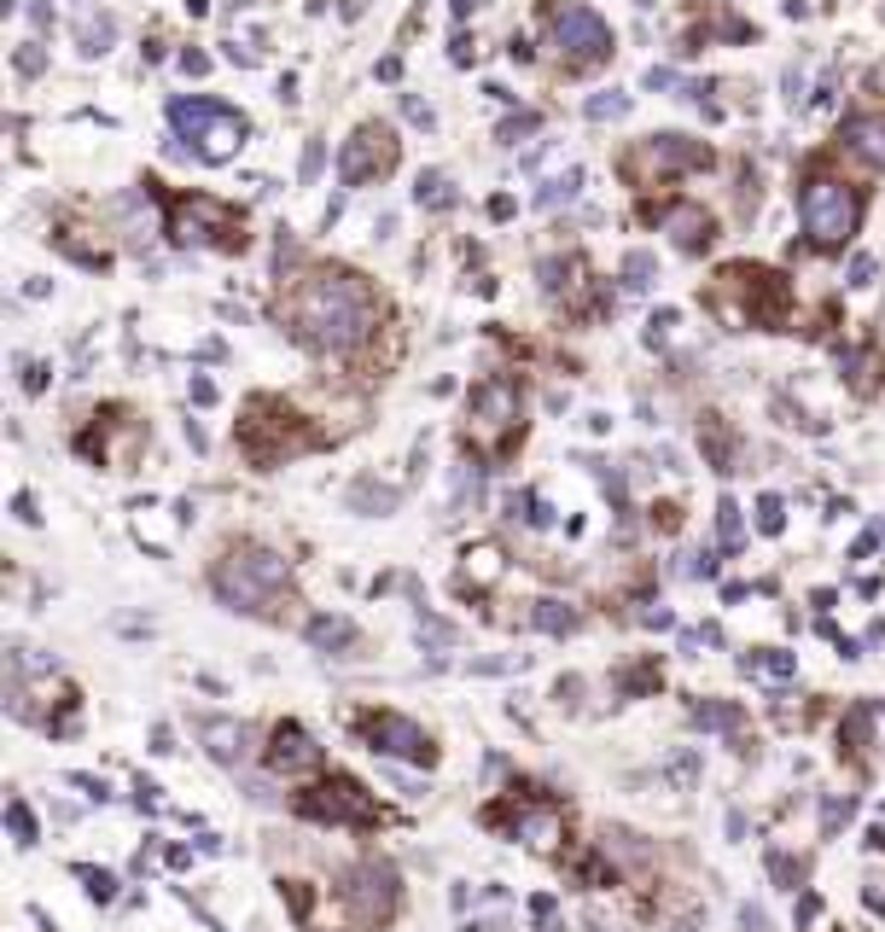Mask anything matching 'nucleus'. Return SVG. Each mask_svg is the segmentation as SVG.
Wrapping results in <instances>:
<instances>
[{
  "label": "nucleus",
  "mask_w": 885,
  "mask_h": 932,
  "mask_svg": "<svg viewBox=\"0 0 885 932\" xmlns=\"http://www.w3.org/2000/svg\"><path fill=\"white\" fill-rule=\"evenodd\" d=\"M478 58V47H472V35H455V65H472Z\"/></svg>",
  "instance_id": "nucleus-53"
},
{
  "label": "nucleus",
  "mask_w": 885,
  "mask_h": 932,
  "mask_svg": "<svg viewBox=\"0 0 885 932\" xmlns=\"http://www.w3.org/2000/svg\"><path fill=\"white\" fill-rule=\"evenodd\" d=\"M711 164V147L705 140H688V134H652L641 140L629 158H624V175L635 187H652V181H670V175H688V170H705Z\"/></svg>",
  "instance_id": "nucleus-9"
},
{
  "label": "nucleus",
  "mask_w": 885,
  "mask_h": 932,
  "mask_svg": "<svg viewBox=\"0 0 885 932\" xmlns=\"http://www.w3.org/2000/svg\"><path fill=\"white\" fill-rule=\"evenodd\" d=\"M187 391H193V402H198V409H211V402H216V384L204 379V373H198V379L187 384Z\"/></svg>",
  "instance_id": "nucleus-45"
},
{
  "label": "nucleus",
  "mask_w": 885,
  "mask_h": 932,
  "mask_svg": "<svg viewBox=\"0 0 885 932\" xmlns=\"http://www.w3.org/2000/svg\"><path fill=\"white\" fill-rule=\"evenodd\" d=\"M553 47H560L565 71H594L612 58V30L601 12L589 7H560L553 12Z\"/></svg>",
  "instance_id": "nucleus-11"
},
{
  "label": "nucleus",
  "mask_w": 885,
  "mask_h": 932,
  "mask_svg": "<svg viewBox=\"0 0 885 932\" xmlns=\"http://www.w3.org/2000/svg\"><path fill=\"white\" fill-rule=\"evenodd\" d=\"M699 437H705L716 473H734V437H728V425L716 420V414H705V420H699Z\"/></svg>",
  "instance_id": "nucleus-24"
},
{
  "label": "nucleus",
  "mask_w": 885,
  "mask_h": 932,
  "mask_svg": "<svg viewBox=\"0 0 885 932\" xmlns=\"http://www.w3.org/2000/svg\"><path fill=\"white\" fill-rule=\"evenodd\" d=\"M716 531H723V549H740V537H746V531H740V508L728 496L716 501Z\"/></svg>",
  "instance_id": "nucleus-34"
},
{
  "label": "nucleus",
  "mask_w": 885,
  "mask_h": 932,
  "mask_svg": "<svg viewBox=\"0 0 885 932\" xmlns=\"http://www.w3.org/2000/svg\"><path fill=\"white\" fill-rule=\"evenodd\" d=\"M740 926H746V932H769V921H764V909H740Z\"/></svg>",
  "instance_id": "nucleus-47"
},
{
  "label": "nucleus",
  "mask_w": 885,
  "mask_h": 932,
  "mask_svg": "<svg viewBox=\"0 0 885 932\" xmlns=\"http://www.w3.org/2000/svg\"><path fill=\"white\" fill-rule=\"evenodd\" d=\"M76 42H82V53H88V58L111 53V42H117V18H111V12H88V18L76 24Z\"/></svg>",
  "instance_id": "nucleus-21"
},
{
  "label": "nucleus",
  "mask_w": 885,
  "mask_h": 932,
  "mask_svg": "<svg viewBox=\"0 0 885 932\" xmlns=\"http://www.w3.org/2000/svg\"><path fill=\"white\" fill-rule=\"evenodd\" d=\"M647 88H676V71H665V65H652V71H647Z\"/></svg>",
  "instance_id": "nucleus-51"
},
{
  "label": "nucleus",
  "mask_w": 885,
  "mask_h": 932,
  "mask_svg": "<svg viewBox=\"0 0 885 932\" xmlns=\"http://www.w3.org/2000/svg\"><path fill=\"white\" fill-rule=\"evenodd\" d=\"M298 810H303V816H315V822H344V827H374V822H379V804L367 799L349 776L315 781V787L298 799Z\"/></svg>",
  "instance_id": "nucleus-13"
},
{
  "label": "nucleus",
  "mask_w": 885,
  "mask_h": 932,
  "mask_svg": "<svg viewBox=\"0 0 885 932\" xmlns=\"http://www.w3.org/2000/svg\"><path fill=\"white\" fill-rule=\"evenodd\" d=\"M152 193H158V181H152ZM163 234H170L175 246H187V251H204V246L211 251H245L239 210L211 198V193H170L163 198Z\"/></svg>",
  "instance_id": "nucleus-4"
},
{
  "label": "nucleus",
  "mask_w": 885,
  "mask_h": 932,
  "mask_svg": "<svg viewBox=\"0 0 885 932\" xmlns=\"http://www.w3.org/2000/svg\"><path fill=\"white\" fill-rule=\"evenodd\" d=\"M624 274H629V292H647V286H652V257L635 251V257L624 262Z\"/></svg>",
  "instance_id": "nucleus-37"
},
{
  "label": "nucleus",
  "mask_w": 885,
  "mask_h": 932,
  "mask_svg": "<svg viewBox=\"0 0 885 932\" xmlns=\"http://www.w3.org/2000/svg\"><path fill=\"white\" fill-rule=\"evenodd\" d=\"M338 898H344V909H349V921H356V926H385L390 915H397V903H402L397 868H390V863L349 868L344 886H338Z\"/></svg>",
  "instance_id": "nucleus-10"
},
{
  "label": "nucleus",
  "mask_w": 885,
  "mask_h": 932,
  "mask_svg": "<svg viewBox=\"0 0 885 932\" xmlns=\"http://www.w3.org/2000/svg\"><path fill=\"white\" fill-rule=\"evenodd\" d=\"M170 129H175V140H187L193 158H204V164H228V158H239L245 134H251V123H245L234 106L204 99V94L175 99V106H170Z\"/></svg>",
  "instance_id": "nucleus-5"
},
{
  "label": "nucleus",
  "mask_w": 885,
  "mask_h": 932,
  "mask_svg": "<svg viewBox=\"0 0 885 932\" xmlns=\"http://www.w3.org/2000/svg\"><path fill=\"white\" fill-rule=\"evenodd\" d=\"M658 682V664H635V671L624 676V687H629V694H641V687H652Z\"/></svg>",
  "instance_id": "nucleus-42"
},
{
  "label": "nucleus",
  "mask_w": 885,
  "mask_h": 932,
  "mask_svg": "<svg viewBox=\"0 0 885 932\" xmlns=\"http://www.w3.org/2000/svg\"><path fill=\"white\" fill-rule=\"evenodd\" d=\"M239 443H245V455H251L257 466H280L285 455H303V449H315V432L285 409V402H274V397H257L251 402V414L239 420Z\"/></svg>",
  "instance_id": "nucleus-7"
},
{
  "label": "nucleus",
  "mask_w": 885,
  "mask_h": 932,
  "mask_svg": "<svg viewBox=\"0 0 885 932\" xmlns=\"http://www.w3.org/2000/svg\"><path fill=\"white\" fill-rule=\"evenodd\" d=\"M420 636H431V641H455V624H443V618L420 613Z\"/></svg>",
  "instance_id": "nucleus-41"
},
{
  "label": "nucleus",
  "mask_w": 885,
  "mask_h": 932,
  "mask_svg": "<svg viewBox=\"0 0 885 932\" xmlns=\"http://www.w3.org/2000/svg\"><path fill=\"white\" fill-rule=\"evenodd\" d=\"M269 769H274V776H285V781L315 776V769H321V746L309 740L298 723H280L274 735H269Z\"/></svg>",
  "instance_id": "nucleus-16"
},
{
  "label": "nucleus",
  "mask_w": 885,
  "mask_h": 932,
  "mask_svg": "<svg viewBox=\"0 0 885 932\" xmlns=\"http://www.w3.org/2000/svg\"><path fill=\"white\" fill-rule=\"evenodd\" d=\"M361 728H367V740H374V752L397 758V763H431V758H438V746H431L425 728L408 723V717H397V712L361 717Z\"/></svg>",
  "instance_id": "nucleus-14"
},
{
  "label": "nucleus",
  "mask_w": 885,
  "mask_h": 932,
  "mask_svg": "<svg viewBox=\"0 0 885 932\" xmlns=\"http://www.w3.org/2000/svg\"><path fill=\"white\" fill-rule=\"evenodd\" d=\"M181 71H187V76H204V71H211V58H204V53H181Z\"/></svg>",
  "instance_id": "nucleus-49"
},
{
  "label": "nucleus",
  "mask_w": 885,
  "mask_h": 932,
  "mask_svg": "<svg viewBox=\"0 0 885 932\" xmlns=\"http://www.w3.org/2000/svg\"><path fill=\"white\" fill-rule=\"evenodd\" d=\"M211 589L222 595V606H234V613L269 618V613H280L285 589H292V565L269 549H234V554H222V565L211 572Z\"/></svg>",
  "instance_id": "nucleus-3"
},
{
  "label": "nucleus",
  "mask_w": 885,
  "mask_h": 932,
  "mask_svg": "<svg viewBox=\"0 0 885 932\" xmlns=\"http://www.w3.org/2000/svg\"><path fill=\"white\" fill-rule=\"evenodd\" d=\"M798 216H805V234L816 251H839L862 228V193L839 175H810L798 187Z\"/></svg>",
  "instance_id": "nucleus-6"
},
{
  "label": "nucleus",
  "mask_w": 885,
  "mask_h": 932,
  "mask_svg": "<svg viewBox=\"0 0 885 932\" xmlns=\"http://www.w3.org/2000/svg\"><path fill=\"white\" fill-rule=\"evenodd\" d=\"M530 915H537V921H548V915H553V898H548V891H542V898H530Z\"/></svg>",
  "instance_id": "nucleus-56"
},
{
  "label": "nucleus",
  "mask_w": 885,
  "mask_h": 932,
  "mask_svg": "<svg viewBox=\"0 0 885 932\" xmlns=\"http://www.w3.org/2000/svg\"><path fill=\"white\" fill-rule=\"evenodd\" d=\"M583 111H589V123H617V117H629V94L606 88V94H594Z\"/></svg>",
  "instance_id": "nucleus-29"
},
{
  "label": "nucleus",
  "mask_w": 885,
  "mask_h": 932,
  "mask_svg": "<svg viewBox=\"0 0 885 932\" xmlns=\"http://www.w3.org/2000/svg\"><path fill=\"white\" fill-rule=\"evenodd\" d=\"M868 280H874V257H856L851 262V286H868Z\"/></svg>",
  "instance_id": "nucleus-46"
},
{
  "label": "nucleus",
  "mask_w": 885,
  "mask_h": 932,
  "mask_svg": "<svg viewBox=\"0 0 885 932\" xmlns=\"http://www.w3.org/2000/svg\"><path fill=\"white\" fill-rule=\"evenodd\" d=\"M18 71H24V76H41V71H47V53H41L35 42L18 47Z\"/></svg>",
  "instance_id": "nucleus-40"
},
{
  "label": "nucleus",
  "mask_w": 885,
  "mask_h": 932,
  "mask_svg": "<svg viewBox=\"0 0 885 932\" xmlns=\"http://www.w3.org/2000/svg\"><path fill=\"white\" fill-rule=\"evenodd\" d=\"M198 740H204V752H211L216 763H245V723H234V717H204V723H198Z\"/></svg>",
  "instance_id": "nucleus-18"
},
{
  "label": "nucleus",
  "mask_w": 885,
  "mask_h": 932,
  "mask_svg": "<svg viewBox=\"0 0 885 932\" xmlns=\"http://www.w3.org/2000/svg\"><path fill=\"white\" fill-rule=\"evenodd\" d=\"M53 246L65 251V257H76L82 269H106V262H111V251H106V246H82V239H76L71 228H65V234H53Z\"/></svg>",
  "instance_id": "nucleus-28"
},
{
  "label": "nucleus",
  "mask_w": 885,
  "mask_h": 932,
  "mask_svg": "<svg viewBox=\"0 0 885 932\" xmlns=\"http://www.w3.org/2000/svg\"><path fill=\"white\" fill-rule=\"evenodd\" d=\"M321 175V140H309L303 147V181H315Z\"/></svg>",
  "instance_id": "nucleus-44"
},
{
  "label": "nucleus",
  "mask_w": 885,
  "mask_h": 932,
  "mask_svg": "<svg viewBox=\"0 0 885 932\" xmlns=\"http://www.w3.org/2000/svg\"><path fill=\"white\" fill-rule=\"evenodd\" d=\"M665 776H670V781H693V776H699V758H693V752H676V758L665 763Z\"/></svg>",
  "instance_id": "nucleus-39"
},
{
  "label": "nucleus",
  "mask_w": 885,
  "mask_h": 932,
  "mask_svg": "<svg viewBox=\"0 0 885 932\" xmlns=\"http://www.w3.org/2000/svg\"><path fill=\"white\" fill-rule=\"evenodd\" d=\"M390 170H397V134L385 123H361L338 147V181L344 187H367V181H379Z\"/></svg>",
  "instance_id": "nucleus-12"
},
{
  "label": "nucleus",
  "mask_w": 885,
  "mask_h": 932,
  "mask_svg": "<svg viewBox=\"0 0 885 932\" xmlns=\"http://www.w3.org/2000/svg\"><path fill=\"white\" fill-rule=\"evenodd\" d=\"M845 368H851V384H856L862 397H868L874 384H879V356H874V350H862V356H845Z\"/></svg>",
  "instance_id": "nucleus-30"
},
{
  "label": "nucleus",
  "mask_w": 885,
  "mask_h": 932,
  "mask_svg": "<svg viewBox=\"0 0 885 932\" xmlns=\"http://www.w3.org/2000/svg\"><path fill=\"white\" fill-rule=\"evenodd\" d=\"M402 111H408V123H425V129H431V106H420V99H402Z\"/></svg>",
  "instance_id": "nucleus-48"
},
{
  "label": "nucleus",
  "mask_w": 885,
  "mask_h": 932,
  "mask_svg": "<svg viewBox=\"0 0 885 932\" xmlns=\"http://www.w3.org/2000/svg\"><path fill=\"white\" fill-rule=\"evenodd\" d=\"M507 572V560L496 542H478V549H466V565H461V589H489Z\"/></svg>",
  "instance_id": "nucleus-19"
},
{
  "label": "nucleus",
  "mask_w": 885,
  "mask_h": 932,
  "mask_svg": "<svg viewBox=\"0 0 885 932\" xmlns=\"http://www.w3.org/2000/svg\"><path fill=\"white\" fill-rule=\"evenodd\" d=\"M285 321H292L298 344L321 356H344L374 338V327L385 321V303L356 269H315L285 297Z\"/></svg>",
  "instance_id": "nucleus-1"
},
{
  "label": "nucleus",
  "mask_w": 885,
  "mask_h": 932,
  "mask_svg": "<svg viewBox=\"0 0 885 932\" xmlns=\"http://www.w3.org/2000/svg\"><path fill=\"white\" fill-rule=\"evenodd\" d=\"M769 875H775L780 886H798V875H805V868H798L792 857H780V850H769Z\"/></svg>",
  "instance_id": "nucleus-38"
},
{
  "label": "nucleus",
  "mask_w": 885,
  "mask_h": 932,
  "mask_svg": "<svg viewBox=\"0 0 885 932\" xmlns=\"http://www.w3.org/2000/svg\"><path fill=\"white\" fill-rule=\"evenodd\" d=\"M309 641H315L321 653H333V647H349V641H356V624H349V618H333V613H326V618H309Z\"/></svg>",
  "instance_id": "nucleus-26"
},
{
  "label": "nucleus",
  "mask_w": 885,
  "mask_h": 932,
  "mask_svg": "<svg viewBox=\"0 0 885 932\" xmlns=\"http://www.w3.org/2000/svg\"><path fill=\"white\" fill-rule=\"evenodd\" d=\"M578 187H583V170H565L560 181H548L542 187V205L553 210V205H571V198H578Z\"/></svg>",
  "instance_id": "nucleus-31"
},
{
  "label": "nucleus",
  "mask_w": 885,
  "mask_h": 932,
  "mask_svg": "<svg viewBox=\"0 0 885 932\" xmlns=\"http://www.w3.org/2000/svg\"><path fill=\"white\" fill-rule=\"evenodd\" d=\"M711 310L716 321H728V327H769L780 333V321H787V303H792V286L780 280L775 269H752V262H728L723 274H716L711 286Z\"/></svg>",
  "instance_id": "nucleus-2"
},
{
  "label": "nucleus",
  "mask_w": 885,
  "mask_h": 932,
  "mask_svg": "<svg viewBox=\"0 0 885 932\" xmlns=\"http://www.w3.org/2000/svg\"><path fill=\"white\" fill-rule=\"evenodd\" d=\"M740 671H746V676H764V682H792L798 659L780 653V647H757V653H740Z\"/></svg>",
  "instance_id": "nucleus-20"
},
{
  "label": "nucleus",
  "mask_w": 885,
  "mask_h": 932,
  "mask_svg": "<svg viewBox=\"0 0 885 932\" xmlns=\"http://www.w3.org/2000/svg\"><path fill=\"white\" fill-rule=\"evenodd\" d=\"M780 524H787V508H780V496H757V531H764V537H780Z\"/></svg>",
  "instance_id": "nucleus-33"
},
{
  "label": "nucleus",
  "mask_w": 885,
  "mask_h": 932,
  "mask_svg": "<svg viewBox=\"0 0 885 932\" xmlns=\"http://www.w3.org/2000/svg\"><path fill=\"white\" fill-rule=\"evenodd\" d=\"M12 513H18V519H24V524H35V519H41V513H35V501H30V496H18V501H12Z\"/></svg>",
  "instance_id": "nucleus-54"
},
{
  "label": "nucleus",
  "mask_w": 885,
  "mask_h": 932,
  "mask_svg": "<svg viewBox=\"0 0 885 932\" xmlns=\"http://www.w3.org/2000/svg\"><path fill=\"white\" fill-rule=\"evenodd\" d=\"M845 816H851V799H833V804H828V834H833V827L845 822Z\"/></svg>",
  "instance_id": "nucleus-52"
},
{
  "label": "nucleus",
  "mask_w": 885,
  "mask_h": 932,
  "mask_svg": "<svg viewBox=\"0 0 885 932\" xmlns=\"http://www.w3.org/2000/svg\"><path fill=\"white\" fill-rule=\"evenodd\" d=\"M658 228H665L682 251H705L711 239H716V221H711V210L705 205H693V198H670V205H652L647 210Z\"/></svg>",
  "instance_id": "nucleus-15"
},
{
  "label": "nucleus",
  "mask_w": 885,
  "mask_h": 932,
  "mask_svg": "<svg viewBox=\"0 0 885 932\" xmlns=\"http://www.w3.org/2000/svg\"><path fill=\"white\" fill-rule=\"evenodd\" d=\"M7 822H12L18 845H35V816H30V804H24V799H12V804H7Z\"/></svg>",
  "instance_id": "nucleus-35"
},
{
  "label": "nucleus",
  "mask_w": 885,
  "mask_h": 932,
  "mask_svg": "<svg viewBox=\"0 0 885 932\" xmlns=\"http://www.w3.org/2000/svg\"><path fill=\"white\" fill-rule=\"evenodd\" d=\"M71 781H76L88 799H111V793H106V781H94V776H71Z\"/></svg>",
  "instance_id": "nucleus-50"
},
{
  "label": "nucleus",
  "mask_w": 885,
  "mask_h": 932,
  "mask_svg": "<svg viewBox=\"0 0 885 932\" xmlns=\"http://www.w3.org/2000/svg\"><path fill=\"white\" fill-rule=\"evenodd\" d=\"M839 152L856 158L862 170H879V175H885V117H874V111L851 117V123L839 129Z\"/></svg>",
  "instance_id": "nucleus-17"
},
{
  "label": "nucleus",
  "mask_w": 885,
  "mask_h": 932,
  "mask_svg": "<svg viewBox=\"0 0 885 932\" xmlns=\"http://www.w3.org/2000/svg\"><path fill=\"white\" fill-rule=\"evenodd\" d=\"M24 391H47V361H24Z\"/></svg>",
  "instance_id": "nucleus-43"
},
{
  "label": "nucleus",
  "mask_w": 885,
  "mask_h": 932,
  "mask_svg": "<svg viewBox=\"0 0 885 932\" xmlns=\"http://www.w3.org/2000/svg\"><path fill=\"white\" fill-rule=\"evenodd\" d=\"M82 880H88V898H94V903H111V898H117V875H106V868H82Z\"/></svg>",
  "instance_id": "nucleus-36"
},
{
  "label": "nucleus",
  "mask_w": 885,
  "mask_h": 932,
  "mask_svg": "<svg viewBox=\"0 0 885 932\" xmlns=\"http://www.w3.org/2000/svg\"><path fill=\"white\" fill-rule=\"evenodd\" d=\"M693 723L699 728H711V735H740V705H723V700H705V705H693Z\"/></svg>",
  "instance_id": "nucleus-27"
},
{
  "label": "nucleus",
  "mask_w": 885,
  "mask_h": 932,
  "mask_svg": "<svg viewBox=\"0 0 885 932\" xmlns=\"http://www.w3.org/2000/svg\"><path fill=\"white\" fill-rule=\"evenodd\" d=\"M530 624H537L542 636H571V630H578V613H571L565 600H537V606H530Z\"/></svg>",
  "instance_id": "nucleus-25"
},
{
  "label": "nucleus",
  "mask_w": 885,
  "mask_h": 932,
  "mask_svg": "<svg viewBox=\"0 0 885 932\" xmlns=\"http://www.w3.org/2000/svg\"><path fill=\"white\" fill-rule=\"evenodd\" d=\"M652 524H658V531H676L682 519H676V508H652Z\"/></svg>",
  "instance_id": "nucleus-55"
},
{
  "label": "nucleus",
  "mask_w": 885,
  "mask_h": 932,
  "mask_svg": "<svg viewBox=\"0 0 885 932\" xmlns=\"http://www.w3.org/2000/svg\"><path fill=\"white\" fill-rule=\"evenodd\" d=\"M537 129H542V117H537V111H519V117H507V123H501L496 140H501V147H519V140L537 134Z\"/></svg>",
  "instance_id": "nucleus-32"
},
{
  "label": "nucleus",
  "mask_w": 885,
  "mask_h": 932,
  "mask_svg": "<svg viewBox=\"0 0 885 932\" xmlns=\"http://www.w3.org/2000/svg\"><path fill=\"white\" fill-rule=\"evenodd\" d=\"M414 205H420V210H455V187H449L443 170H420V181H414Z\"/></svg>",
  "instance_id": "nucleus-22"
},
{
  "label": "nucleus",
  "mask_w": 885,
  "mask_h": 932,
  "mask_svg": "<svg viewBox=\"0 0 885 932\" xmlns=\"http://www.w3.org/2000/svg\"><path fill=\"white\" fill-rule=\"evenodd\" d=\"M466 432L478 437V443H489L496 455H507V443L525 432V397H519V384H512V379H484L478 391H472V402H466Z\"/></svg>",
  "instance_id": "nucleus-8"
},
{
  "label": "nucleus",
  "mask_w": 885,
  "mask_h": 932,
  "mask_svg": "<svg viewBox=\"0 0 885 932\" xmlns=\"http://www.w3.org/2000/svg\"><path fill=\"white\" fill-rule=\"evenodd\" d=\"M397 501H402L397 484H374V478H361L356 490H349V508H356V513H390Z\"/></svg>",
  "instance_id": "nucleus-23"
}]
</instances>
